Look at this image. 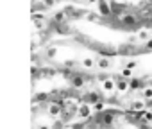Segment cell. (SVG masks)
Instances as JSON below:
<instances>
[{
  "label": "cell",
  "mask_w": 152,
  "mask_h": 129,
  "mask_svg": "<svg viewBox=\"0 0 152 129\" xmlns=\"http://www.w3.org/2000/svg\"><path fill=\"white\" fill-rule=\"evenodd\" d=\"M143 50H145V52H150V50H152V40H150V41H147V45L143 47Z\"/></svg>",
  "instance_id": "15"
},
{
  "label": "cell",
  "mask_w": 152,
  "mask_h": 129,
  "mask_svg": "<svg viewBox=\"0 0 152 129\" xmlns=\"http://www.w3.org/2000/svg\"><path fill=\"white\" fill-rule=\"evenodd\" d=\"M132 68H124L122 70V77H125V79H131V75H132V72H131Z\"/></svg>",
  "instance_id": "10"
},
{
  "label": "cell",
  "mask_w": 152,
  "mask_h": 129,
  "mask_svg": "<svg viewBox=\"0 0 152 129\" xmlns=\"http://www.w3.org/2000/svg\"><path fill=\"white\" fill-rule=\"evenodd\" d=\"M129 86H131V90H143L145 88V84H143V81L141 79H132V81H129Z\"/></svg>",
  "instance_id": "4"
},
{
  "label": "cell",
  "mask_w": 152,
  "mask_h": 129,
  "mask_svg": "<svg viewBox=\"0 0 152 129\" xmlns=\"http://www.w3.org/2000/svg\"><path fill=\"white\" fill-rule=\"evenodd\" d=\"M120 20H122V23H124V25H129V27H134V25L138 23V18H136L134 15H131V13L122 15V16H120Z\"/></svg>",
  "instance_id": "2"
},
{
  "label": "cell",
  "mask_w": 152,
  "mask_h": 129,
  "mask_svg": "<svg viewBox=\"0 0 152 129\" xmlns=\"http://www.w3.org/2000/svg\"><path fill=\"white\" fill-rule=\"evenodd\" d=\"M79 115H81L83 118H88V117L91 115V109H90L88 106H81V108H79Z\"/></svg>",
  "instance_id": "8"
},
{
  "label": "cell",
  "mask_w": 152,
  "mask_h": 129,
  "mask_svg": "<svg viewBox=\"0 0 152 129\" xmlns=\"http://www.w3.org/2000/svg\"><path fill=\"white\" fill-rule=\"evenodd\" d=\"M95 109H99V111H102V102H95Z\"/></svg>",
  "instance_id": "17"
},
{
  "label": "cell",
  "mask_w": 152,
  "mask_h": 129,
  "mask_svg": "<svg viewBox=\"0 0 152 129\" xmlns=\"http://www.w3.org/2000/svg\"><path fill=\"white\" fill-rule=\"evenodd\" d=\"M48 111H50V115H59V113H61V106H59V104H57V106L54 104V106H50Z\"/></svg>",
  "instance_id": "9"
},
{
  "label": "cell",
  "mask_w": 152,
  "mask_h": 129,
  "mask_svg": "<svg viewBox=\"0 0 152 129\" xmlns=\"http://www.w3.org/2000/svg\"><path fill=\"white\" fill-rule=\"evenodd\" d=\"M83 64H84V67H86V68H91V67H93V59H90V57H86V59L83 61Z\"/></svg>",
  "instance_id": "11"
},
{
  "label": "cell",
  "mask_w": 152,
  "mask_h": 129,
  "mask_svg": "<svg viewBox=\"0 0 152 129\" xmlns=\"http://www.w3.org/2000/svg\"><path fill=\"white\" fill-rule=\"evenodd\" d=\"M45 4H47V6H52V4H54V0H45Z\"/></svg>",
  "instance_id": "18"
},
{
  "label": "cell",
  "mask_w": 152,
  "mask_h": 129,
  "mask_svg": "<svg viewBox=\"0 0 152 129\" xmlns=\"http://www.w3.org/2000/svg\"><path fill=\"white\" fill-rule=\"evenodd\" d=\"M47 56H48V57H54V56H56V48H50V50L47 52Z\"/></svg>",
  "instance_id": "16"
},
{
  "label": "cell",
  "mask_w": 152,
  "mask_h": 129,
  "mask_svg": "<svg viewBox=\"0 0 152 129\" xmlns=\"http://www.w3.org/2000/svg\"><path fill=\"white\" fill-rule=\"evenodd\" d=\"M39 129H48V127H45V125H43V127H39Z\"/></svg>",
  "instance_id": "19"
},
{
  "label": "cell",
  "mask_w": 152,
  "mask_h": 129,
  "mask_svg": "<svg viewBox=\"0 0 152 129\" xmlns=\"http://www.w3.org/2000/svg\"><path fill=\"white\" fill-rule=\"evenodd\" d=\"M99 7H100V11H102V15H111V9H109V6L106 4V0H99Z\"/></svg>",
  "instance_id": "7"
},
{
  "label": "cell",
  "mask_w": 152,
  "mask_h": 129,
  "mask_svg": "<svg viewBox=\"0 0 152 129\" xmlns=\"http://www.w3.org/2000/svg\"><path fill=\"white\" fill-rule=\"evenodd\" d=\"M63 20H64V13H57V15H56V22L59 23V22H63Z\"/></svg>",
  "instance_id": "13"
},
{
  "label": "cell",
  "mask_w": 152,
  "mask_h": 129,
  "mask_svg": "<svg viewBox=\"0 0 152 129\" xmlns=\"http://www.w3.org/2000/svg\"><path fill=\"white\" fill-rule=\"evenodd\" d=\"M131 108H132V109H143V102H134Z\"/></svg>",
  "instance_id": "14"
},
{
  "label": "cell",
  "mask_w": 152,
  "mask_h": 129,
  "mask_svg": "<svg viewBox=\"0 0 152 129\" xmlns=\"http://www.w3.org/2000/svg\"><path fill=\"white\" fill-rule=\"evenodd\" d=\"M84 83H86V79H84V75H81V74H72V75H70V84H72V88H83Z\"/></svg>",
  "instance_id": "1"
},
{
  "label": "cell",
  "mask_w": 152,
  "mask_h": 129,
  "mask_svg": "<svg viewBox=\"0 0 152 129\" xmlns=\"http://www.w3.org/2000/svg\"><path fill=\"white\" fill-rule=\"evenodd\" d=\"M97 67H99V68H109V67H111V61H109L107 57H99V59H97Z\"/></svg>",
  "instance_id": "5"
},
{
  "label": "cell",
  "mask_w": 152,
  "mask_h": 129,
  "mask_svg": "<svg viewBox=\"0 0 152 129\" xmlns=\"http://www.w3.org/2000/svg\"><path fill=\"white\" fill-rule=\"evenodd\" d=\"M115 81H116V88H118V90H122V92L129 86V81H127L125 77H115Z\"/></svg>",
  "instance_id": "3"
},
{
  "label": "cell",
  "mask_w": 152,
  "mask_h": 129,
  "mask_svg": "<svg viewBox=\"0 0 152 129\" xmlns=\"http://www.w3.org/2000/svg\"><path fill=\"white\" fill-rule=\"evenodd\" d=\"M141 95H143V100H152V86H145L141 90Z\"/></svg>",
  "instance_id": "6"
},
{
  "label": "cell",
  "mask_w": 152,
  "mask_h": 129,
  "mask_svg": "<svg viewBox=\"0 0 152 129\" xmlns=\"http://www.w3.org/2000/svg\"><path fill=\"white\" fill-rule=\"evenodd\" d=\"M104 88L106 90H113L115 88V83L113 81H104Z\"/></svg>",
  "instance_id": "12"
}]
</instances>
